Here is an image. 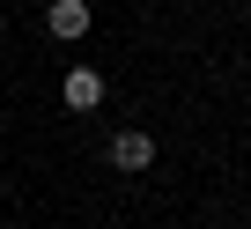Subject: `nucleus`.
Masks as SVG:
<instances>
[{
    "instance_id": "7ed1b4c3",
    "label": "nucleus",
    "mask_w": 251,
    "mask_h": 229,
    "mask_svg": "<svg viewBox=\"0 0 251 229\" xmlns=\"http://www.w3.org/2000/svg\"><path fill=\"white\" fill-rule=\"evenodd\" d=\"M45 23H52V37H81L89 30V0H52Z\"/></svg>"
},
{
    "instance_id": "f03ea898",
    "label": "nucleus",
    "mask_w": 251,
    "mask_h": 229,
    "mask_svg": "<svg viewBox=\"0 0 251 229\" xmlns=\"http://www.w3.org/2000/svg\"><path fill=\"white\" fill-rule=\"evenodd\" d=\"M111 163H118V170H148V163H155V141H148V133H118V141H111Z\"/></svg>"
},
{
    "instance_id": "f257e3e1",
    "label": "nucleus",
    "mask_w": 251,
    "mask_h": 229,
    "mask_svg": "<svg viewBox=\"0 0 251 229\" xmlns=\"http://www.w3.org/2000/svg\"><path fill=\"white\" fill-rule=\"evenodd\" d=\"M59 96H67V103H74V111H96V103H103V74H96V67H74V74H67V89H59Z\"/></svg>"
},
{
    "instance_id": "20e7f679",
    "label": "nucleus",
    "mask_w": 251,
    "mask_h": 229,
    "mask_svg": "<svg viewBox=\"0 0 251 229\" xmlns=\"http://www.w3.org/2000/svg\"><path fill=\"white\" fill-rule=\"evenodd\" d=\"M0 30H8V23H0Z\"/></svg>"
}]
</instances>
